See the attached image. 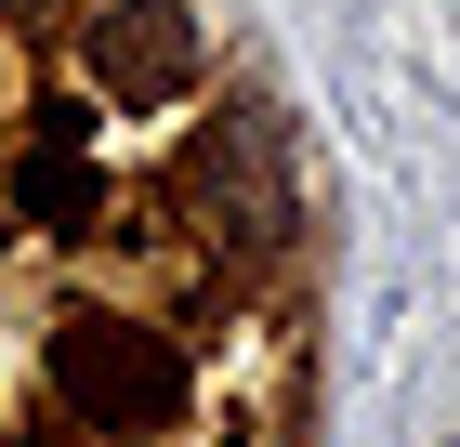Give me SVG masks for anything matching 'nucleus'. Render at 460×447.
<instances>
[{"label":"nucleus","instance_id":"2","mask_svg":"<svg viewBox=\"0 0 460 447\" xmlns=\"http://www.w3.org/2000/svg\"><path fill=\"white\" fill-rule=\"evenodd\" d=\"M79 67H93V93H119V105H172V93H198L211 40H198L184 0H106V13L79 27Z\"/></svg>","mask_w":460,"mask_h":447},{"label":"nucleus","instance_id":"4","mask_svg":"<svg viewBox=\"0 0 460 447\" xmlns=\"http://www.w3.org/2000/svg\"><path fill=\"white\" fill-rule=\"evenodd\" d=\"M13 13H40V0H0V27H13Z\"/></svg>","mask_w":460,"mask_h":447},{"label":"nucleus","instance_id":"1","mask_svg":"<svg viewBox=\"0 0 460 447\" xmlns=\"http://www.w3.org/2000/svg\"><path fill=\"white\" fill-rule=\"evenodd\" d=\"M53 381H66L79 421H106V434H158V421H184V355H172V329L66 316V329H53Z\"/></svg>","mask_w":460,"mask_h":447},{"label":"nucleus","instance_id":"3","mask_svg":"<svg viewBox=\"0 0 460 447\" xmlns=\"http://www.w3.org/2000/svg\"><path fill=\"white\" fill-rule=\"evenodd\" d=\"M79 132H93V119H40V145L13 158V210H27V224H93V210H106V184H93Z\"/></svg>","mask_w":460,"mask_h":447}]
</instances>
